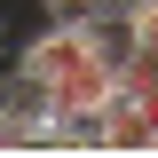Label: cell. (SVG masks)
<instances>
[{
  "label": "cell",
  "mask_w": 158,
  "mask_h": 158,
  "mask_svg": "<svg viewBox=\"0 0 158 158\" xmlns=\"http://www.w3.org/2000/svg\"><path fill=\"white\" fill-rule=\"evenodd\" d=\"M142 111H150V135H158V87H150V95H142Z\"/></svg>",
  "instance_id": "3"
},
{
  "label": "cell",
  "mask_w": 158,
  "mask_h": 158,
  "mask_svg": "<svg viewBox=\"0 0 158 158\" xmlns=\"http://www.w3.org/2000/svg\"><path fill=\"white\" fill-rule=\"evenodd\" d=\"M40 16H63V24H95L103 8H118V0H32Z\"/></svg>",
  "instance_id": "2"
},
{
  "label": "cell",
  "mask_w": 158,
  "mask_h": 158,
  "mask_svg": "<svg viewBox=\"0 0 158 158\" xmlns=\"http://www.w3.org/2000/svg\"><path fill=\"white\" fill-rule=\"evenodd\" d=\"M8 63H16L32 87H48L56 111H87V103H111V95H118V63L95 48V24L40 16V32H24Z\"/></svg>",
  "instance_id": "1"
}]
</instances>
